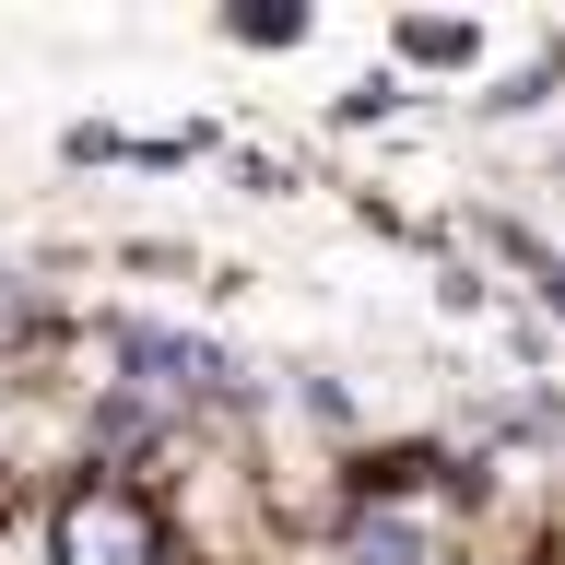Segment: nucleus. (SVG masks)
I'll list each match as a JSON object with an SVG mask.
<instances>
[{"mask_svg":"<svg viewBox=\"0 0 565 565\" xmlns=\"http://www.w3.org/2000/svg\"><path fill=\"white\" fill-rule=\"evenodd\" d=\"M353 565H424V530H401V519H365V530H353Z\"/></svg>","mask_w":565,"mask_h":565,"instance_id":"7ed1b4c3","label":"nucleus"},{"mask_svg":"<svg viewBox=\"0 0 565 565\" xmlns=\"http://www.w3.org/2000/svg\"><path fill=\"white\" fill-rule=\"evenodd\" d=\"M118 353H130V377H153V388H212L224 377L212 342H177V330H118Z\"/></svg>","mask_w":565,"mask_h":565,"instance_id":"f03ea898","label":"nucleus"},{"mask_svg":"<svg viewBox=\"0 0 565 565\" xmlns=\"http://www.w3.org/2000/svg\"><path fill=\"white\" fill-rule=\"evenodd\" d=\"M60 554L71 565H153V507L130 483H83L60 507Z\"/></svg>","mask_w":565,"mask_h":565,"instance_id":"f257e3e1","label":"nucleus"}]
</instances>
